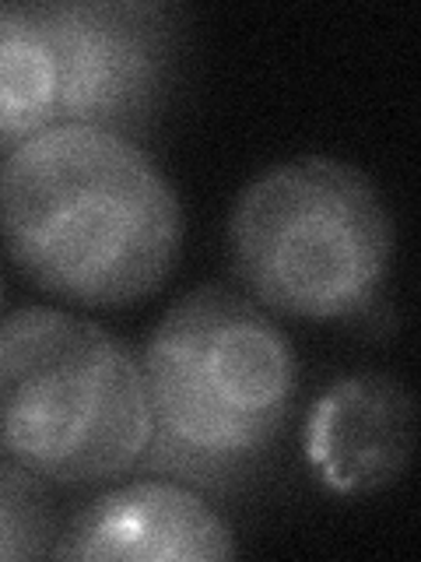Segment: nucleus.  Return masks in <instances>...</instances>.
<instances>
[{
	"label": "nucleus",
	"mask_w": 421,
	"mask_h": 562,
	"mask_svg": "<svg viewBox=\"0 0 421 562\" xmlns=\"http://www.w3.org/2000/svg\"><path fill=\"white\" fill-rule=\"evenodd\" d=\"M0 239L39 289L120 306L175 268L183 207L140 145L57 123L0 158Z\"/></svg>",
	"instance_id": "f257e3e1"
},
{
	"label": "nucleus",
	"mask_w": 421,
	"mask_h": 562,
	"mask_svg": "<svg viewBox=\"0 0 421 562\" xmlns=\"http://www.w3.org/2000/svg\"><path fill=\"white\" fill-rule=\"evenodd\" d=\"M57 57L35 4L0 0V155L57 127Z\"/></svg>",
	"instance_id": "6e6552de"
},
{
	"label": "nucleus",
	"mask_w": 421,
	"mask_h": 562,
	"mask_svg": "<svg viewBox=\"0 0 421 562\" xmlns=\"http://www.w3.org/2000/svg\"><path fill=\"white\" fill-rule=\"evenodd\" d=\"M418 436L414 397L394 376L359 373L312 401L303 429L306 461L330 492L365 496L394 485Z\"/></svg>",
	"instance_id": "0eeeda50"
},
{
	"label": "nucleus",
	"mask_w": 421,
	"mask_h": 562,
	"mask_svg": "<svg viewBox=\"0 0 421 562\" xmlns=\"http://www.w3.org/2000/svg\"><path fill=\"white\" fill-rule=\"evenodd\" d=\"M228 246L263 306L303 321L373 310L394 260V218L368 176L327 155L281 162L239 193Z\"/></svg>",
	"instance_id": "20e7f679"
},
{
	"label": "nucleus",
	"mask_w": 421,
	"mask_h": 562,
	"mask_svg": "<svg viewBox=\"0 0 421 562\" xmlns=\"http://www.w3.org/2000/svg\"><path fill=\"white\" fill-rule=\"evenodd\" d=\"M228 524L183 482H134L84 503L60 531L49 559L190 562L232 559Z\"/></svg>",
	"instance_id": "423d86ee"
},
{
	"label": "nucleus",
	"mask_w": 421,
	"mask_h": 562,
	"mask_svg": "<svg viewBox=\"0 0 421 562\" xmlns=\"http://www.w3.org/2000/svg\"><path fill=\"white\" fill-rule=\"evenodd\" d=\"M57 538L60 527L43 479L0 453V562L49 559Z\"/></svg>",
	"instance_id": "1a4fd4ad"
},
{
	"label": "nucleus",
	"mask_w": 421,
	"mask_h": 562,
	"mask_svg": "<svg viewBox=\"0 0 421 562\" xmlns=\"http://www.w3.org/2000/svg\"><path fill=\"white\" fill-rule=\"evenodd\" d=\"M151 412L140 359L78 313L25 306L0 321V453L53 485L140 464Z\"/></svg>",
	"instance_id": "7ed1b4c3"
},
{
	"label": "nucleus",
	"mask_w": 421,
	"mask_h": 562,
	"mask_svg": "<svg viewBox=\"0 0 421 562\" xmlns=\"http://www.w3.org/2000/svg\"><path fill=\"white\" fill-rule=\"evenodd\" d=\"M0 295H4V285H0Z\"/></svg>",
	"instance_id": "9d476101"
},
{
	"label": "nucleus",
	"mask_w": 421,
	"mask_h": 562,
	"mask_svg": "<svg viewBox=\"0 0 421 562\" xmlns=\"http://www.w3.org/2000/svg\"><path fill=\"white\" fill-rule=\"evenodd\" d=\"M57 57V123L148 131L180 60V8L162 0H39Z\"/></svg>",
	"instance_id": "39448f33"
},
{
	"label": "nucleus",
	"mask_w": 421,
	"mask_h": 562,
	"mask_svg": "<svg viewBox=\"0 0 421 562\" xmlns=\"http://www.w3.org/2000/svg\"><path fill=\"white\" fill-rule=\"evenodd\" d=\"M140 369L151 412L140 464L204 492H232L260 474L298 394L285 330L225 285L175 299Z\"/></svg>",
	"instance_id": "f03ea898"
}]
</instances>
